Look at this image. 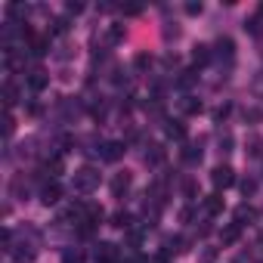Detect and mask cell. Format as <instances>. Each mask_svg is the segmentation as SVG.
Wrapping results in <instances>:
<instances>
[{"instance_id": "obj_1", "label": "cell", "mask_w": 263, "mask_h": 263, "mask_svg": "<svg viewBox=\"0 0 263 263\" xmlns=\"http://www.w3.org/2000/svg\"><path fill=\"white\" fill-rule=\"evenodd\" d=\"M71 189L74 192H81V195H90V192H96L99 189V171L96 167H81V171H74L71 174Z\"/></svg>"}, {"instance_id": "obj_2", "label": "cell", "mask_w": 263, "mask_h": 263, "mask_svg": "<svg viewBox=\"0 0 263 263\" xmlns=\"http://www.w3.org/2000/svg\"><path fill=\"white\" fill-rule=\"evenodd\" d=\"M211 183H214V189H229V186H235V171L229 164H217L211 171Z\"/></svg>"}, {"instance_id": "obj_3", "label": "cell", "mask_w": 263, "mask_h": 263, "mask_svg": "<svg viewBox=\"0 0 263 263\" xmlns=\"http://www.w3.org/2000/svg\"><path fill=\"white\" fill-rule=\"evenodd\" d=\"M130 186H134V174L130 171H121L111 177V198H124L130 192Z\"/></svg>"}, {"instance_id": "obj_4", "label": "cell", "mask_w": 263, "mask_h": 263, "mask_svg": "<svg viewBox=\"0 0 263 263\" xmlns=\"http://www.w3.org/2000/svg\"><path fill=\"white\" fill-rule=\"evenodd\" d=\"M121 260V248L115 241H99L96 245V263H118Z\"/></svg>"}, {"instance_id": "obj_5", "label": "cell", "mask_w": 263, "mask_h": 263, "mask_svg": "<svg viewBox=\"0 0 263 263\" xmlns=\"http://www.w3.org/2000/svg\"><path fill=\"white\" fill-rule=\"evenodd\" d=\"M41 201H44L47 208H50V204H59V201H62V186H59L56 180H50V183L41 189Z\"/></svg>"}, {"instance_id": "obj_6", "label": "cell", "mask_w": 263, "mask_h": 263, "mask_svg": "<svg viewBox=\"0 0 263 263\" xmlns=\"http://www.w3.org/2000/svg\"><path fill=\"white\" fill-rule=\"evenodd\" d=\"M99 149H102V152H99V155H102V161H108V164H111V161H118V158L124 155V143H118V140H111V143H102Z\"/></svg>"}, {"instance_id": "obj_7", "label": "cell", "mask_w": 263, "mask_h": 263, "mask_svg": "<svg viewBox=\"0 0 263 263\" xmlns=\"http://www.w3.org/2000/svg\"><path fill=\"white\" fill-rule=\"evenodd\" d=\"M214 56H217V59L232 62V59H235V44H232L229 37H220V41H217V47H214Z\"/></svg>"}, {"instance_id": "obj_8", "label": "cell", "mask_w": 263, "mask_h": 263, "mask_svg": "<svg viewBox=\"0 0 263 263\" xmlns=\"http://www.w3.org/2000/svg\"><path fill=\"white\" fill-rule=\"evenodd\" d=\"M47 84H50V74H47L44 68H31V71H28V87H31L34 93H41Z\"/></svg>"}, {"instance_id": "obj_9", "label": "cell", "mask_w": 263, "mask_h": 263, "mask_svg": "<svg viewBox=\"0 0 263 263\" xmlns=\"http://www.w3.org/2000/svg\"><path fill=\"white\" fill-rule=\"evenodd\" d=\"M143 158H146V164H164V158H167V149H164L161 143H152V146H149V152H146Z\"/></svg>"}, {"instance_id": "obj_10", "label": "cell", "mask_w": 263, "mask_h": 263, "mask_svg": "<svg viewBox=\"0 0 263 263\" xmlns=\"http://www.w3.org/2000/svg\"><path fill=\"white\" fill-rule=\"evenodd\" d=\"M211 59H214V50H211L208 44H198V47L192 50V62H195V65H208Z\"/></svg>"}, {"instance_id": "obj_11", "label": "cell", "mask_w": 263, "mask_h": 263, "mask_svg": "<svg viewBox=\"0 0 263 263\" xmlns=\"http://www.w3.org/2000/svg\"><path fill=\"white\" fill-rule=\"evenodd\" d=\"M254 217H257V214H254V208H251V204H238V208H235V223H238V226L254 223Z\"/></svg>"}, {"instance_id": "obj_12", "label": "cell", "mask_w": 263, "mask_h": 263, "mask_svg": "<svg viewBox=\"0 0 263 263\" xmlns=\"http://www.w3.org/2000/svg\"><path fill=\"white\" fill-rule=\"evenodd\" d=\"M164 134H167L171 140H186V124H183V121H167Z\"/></svg>"}, {"instance_id": "obj_13", "label": "cell", "mask_w": 263, "mask_h": 263, "mask_svg": "<svg viewBox=\"0 0 263 263\" xmlns=\"http://www.w3.org/2000/svg\"><path fill=\"white\" fill-rule=\"evenodd\" d=\"M183 161H186V164H198V161H201V143H189V146L183 149Z\"/></svg>"}, {"instance_id": "obj_14", "label": "cell", "mask_w": 263, "mask_h": 263, "mask_svg": "<svg viewBox=\"0 0 263 263\" xmlns=\"http://www.w3.org/2000/svg\"><path fill=\"white\" fill-rule=\"evenodd\" d=\"M238 235H241V226H238V223H229V226L220 232V241H223V245H235Z\"/></svg>"}, {"instance_id": "obj_15", "label": "cell", "mask_w": 263, "mask_h": 263, "mask_svg": "<svg viewBox=\"0 0 263 263\" xmlns=\"http://www.w3.org/2000/svg\"><path fill=\"white\" fill-rule=\"evenodd\" d=\"M47 47H50V44H47V41H44V37H31V41H28V50H31V56H37V59H41V56H47V53H50V50H47Z\"/></svg>"}, {"instance_id": "obj_16", "label": "cell", "mask_w": 263, "mask_h": 263, "mask_svg": "<svg viewBox=\"0 0 263 263\" xmlns=\"http://www.w3.org/2000/svg\"><path fill=\"white\" fill-rule=\"evenodd\" d=\"M195 81H198V71H180V78H177V87H180V90H189Z\"/></svg>"}, {"instance_id": "obj_17", "label": "cell", "mask_w": 263, "mask_h": 263, "mask_svg": "<svg viewBox=\"0 0 263 263\" xmlns=\"http://www.w3.org/2000/svg\"><path fill=\"white\" fill-rule=\"evenodd\" d=\"M4 99H7V108H13L16 102H19V90H16V84H4Z\"/></svg>"}, {"instance_id": "obj_18", "label": "cell", "mask_w": 263, "mask_h": 263, "mask_svg": "<svg viewBox=\"0 0 263 263\" xmlns=\"http://www.w3.org/2000/svg\"><path fill=\"white\" fill-rule=\"evenodd\" d=\"M180 105H183L186 115H198V111H201V99H195V96H183Z\"/></svg>"}, {"instance_id": "obj_19", "label": "cell", "mask_w": 263, "mask_h": 263, "mask_svg": "<svg viewBox=\"0 0 263 263\" xmlns=\"http://www.w3.org/2000/svg\"><path fill=\"white\" fill-rule=\"evenodd\" d=\"M204 211H208L211 217L220 214V211H223V198H220V195H208V198H204Z\"/></svg>"}, {"instance_id": "obj_20", "label": "cell", "mask_w": 263, "mask_h": 263, "mask_svg": "<svg viewBox=\"0 0 263 263\" xmlns=\"http://www.w3.org/2000/svg\"><path fill=\"white\" fill-rule=\"evenodd\" d=\"M130 223H134V220H130L127 211H118V214L111 217V226H115V229H130Z\"/></svg>"}, {"instance_id": "obj_21", "label": "cell", "mask_w": 263, "mask_h": 263, "mask_svg": "<svg viewBox=\"0 0 263 263\" xmlns=\"http://www.w3.org/2000/svg\"><path fill=\"white\" fill-rule=\"evenodd\" d=\"M134 68H137V71H149V68H152V56H149V53H137V56H134Z\"/></svg>"}, {"instance_id": "obj_22", "label": "cell", "mask_w": 263, "mask_h": 263, "mask_svg": "<svg viewBox=\"0 0 263 263\" xmlns=\"http://www.w3.org/2000/svg\"><path fill=\"white\" fill-rule=\"evenodd\" d=\"M62 167H65L62 155H53V158L47 161V174H50V177H59V174H62Z\"/></svg>"}, {"instance_id": "obj_23", "label": "cell", "mask_w": 263, "mask_h": 263, "mask_svg": "<svg viewBox=\"0 0 263 263\" xmlns=\"http://www.w3.org/2000/svg\"><path fill=\"white\" fill-rule=\"evenodd\" d=\"M248 155H251V158H260V155H263V140H260V137H251V140H248Z\"/></svg>"}, {"instance_id": "obj_24", "label": "cell", "mask_w": 263, "mask_h": 263, "mask_svg": "<svg viewBox=\"0 0 263 263\" xmlns=\"http://www.w3.org/2000/svg\"><path fill=\"white\" fill-rule=\"evenodd\" d=\"M62 263H84V254H81L78 248H68V251L62 254Z\"/></svg>"}, {"instance_id": "obj_25", "label": "cell", "mask_w": 263, "mask_h": 263, "mask_svg": "<svg viewBox=\"0 0 263 263\" xmlns=\"http://www.w3.org/2000/svg\"><path fill=\"white\" fill-rule=\"evenodd\" d=\"M7 13H10L13 19H25V16H28V7H22V4H10Z\"/></svg>"}, {"instance_id": "obj_26", "label": "cell", "mask_w": 263, "mask_h": 263, "mask_svg": "<svg viewBox=\"0 0 263 263\" xmlns=\"http://www.w3.org/2000/svg\"><path fill=\"white\" fill-rule=\"evenodd\" d=\"M245 31H251V34H263V22H260V16L248 19V22H245Z\"/></svg>"}, {"instance_id": "obj_27", "label": "cell", "mask_w": 263, "mask_h": 263, "mask_svg": "<svg viewBox=\"0 0 263 263\" xmlns=\"http://www.w3.org/2000/svg\"><path fill=\"white\" fill-rule=\"evenodd\" d=\"M183 195L186 198H195L198 195V183L195 180H183Z\"/></svg>"}, {"instance_id": "obj_28", "label": "cell", "mask_w": 263, "mask_h": 263, "mask_svg": "<svg viewBox=\"0 0 263 263\" xmlns=\"http://www.w3.org/2000/svg\"><path fill=\"white\" fill-rule=\"evenodd\" d=\"M238 186H241V195H245V198H248V195H254V192H257V180H251V177H248V180H241V183H238Z\"/></svg>"}, {"instance_id": "obj_29", "label": "cell", "mask_w": 263, "mask_h": 263, "mask_svg": "<svg viewBox=\"0 0 263 263\" xmlns=\"http://www.w3.org/2000/svg\"><path fill=\"white\" fill-rule=\"evenodd\" d=\"M214 260H217V248H201L198 263H214Z\"/></svg>"}, {"instance_id": "obj_30", "label": "cell", "mask_w": 263, "mask_h": 263, "mask_svg": "<svg viewBox=\"0 0 263 263\" xmlns=\"http://www.w3.org/2000/svg\"><path fill=\"white\" fill-rule=\"evenodd\" d=\"M201 10H204L201 0H189V4H186V13H189V16H201Z\"/></svg>"}, {"instance_id": "obj_31", "label": "cell", "mask_w": 263, "mask_h": 263, "mask_svg": "<svg viewBox=\"0 0 263 263\" xmlns=\"http://www.w3.org/2000/svg\"><path fill=\"white\" fill-rule=\"evenodd\" d=\"M124 37V28L121 25H111V31H108V44H118Z\"/></svg>"}, {"instance_id": "obj_32", "label": "cell", "mask_w": 263, "mask_h": 263, "mask_svg": "<svg viewBox=\"0 0 263 263\" xmlns=\"http://www.w3.org/2000/svg\"><path fill=\"white\" fill-rule=\"evenodd\" d=\"M13 130H16V121H13V115H7L4 118V134H7V140L13 137Z\"/></svg>"}, {"instance_id": "obj_33", "label": "cell", "mask_w": 263, "mask_h": 263, "mask_svg": "<svg viewBox=\"0 0 263 263\" xmlns=\"http://www.w3.org/2000/svg\"><path fill=\"white\" fill-rule=\"evenodd\" d=\"M53 31H56V34H65V31H68V19H56V22H53Z\"/></svg>"}, {"instance_id": "obj_34", "label": "cell", "mask_w": 263, "mask_h": 263, "mask_svg": "<svg viewBox=\"0 0 263 263\" xmlns=\"http://www.w3.org/2000/svg\"><path fill=\"white\" fill-rule=\"evenodd\" d=\"M220 152H232V137H220Z\"/></svg>"}, {"instance_id": "obj_35", "label": "cell", "mask_w": 263, "mask_h": 263, "mask_svg": "<svg viewBox=\"0 0 263 263\" xmlns=\"http://www.w3.org/2000/svg\"><path fill=\"white\" fill-rule=\"evenodd\" d=\"M65 10H68V13H74V16H78V13H84V4H74V0H71V4H68V7H65Z\"/></svg>"}, {"instance_id": "obj_36", "label": "cell", "mask_w": 263, "mask_h": 263, "mask_svg": "<svg viewBox=\"0 0 263 263\" xmlns=\"http://www.w3.org/2000/svg\"><path fill=\"white\" fill-rule=\"evenodd\" d=\"M226 115H229V105H220V108H217V111H214V118H217V121H223V118H226Z\"/></svg>"}, {"instance_id": "obj_37", "label": "cell", "mask_w": 263, "mask_h": 263, "mask_svg": "<svg viewBox=\"0 0 263 263\" xmlns=\"http://www.w3.org/2000/svg\"><path fill=\"white\" fill-rule=\"evenodd\" d=\"M121 263H146V260H143V257H140V254H134V257H124V260H121Z\"/></svg>"}, {"instance_id": "obj_38", "label": "cell", "mask_w": 263, "mask_h": 263, "mask_svg": "<svg viewBox=\"0 0 263 263\" xmlns=\"http://www.w3.org/2000/svg\"><path fill=\"white\" fill-rule=\"evenodd\" d=\"M257 13H260V16H263V4H260V7H257Z\"/></svg>"}]
</instances>
